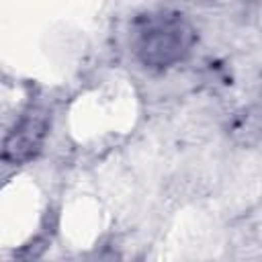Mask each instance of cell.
<instances>
[{"mask_svg":"<svg viewBox=\"0 0 262 262\" xmlns=\"http://www.w3.org/2000/svg\"><path fill=\"white\" fill-rule=\"evenodd\" d=\"M194 27L174 10L145 12L135 20L133 49L149 70H166L180 63L194 47Z\"/></svg>","mask_w":262,"mask_h":262,"instance_id":"cell-1","label":"cell"},{"mask_svg":"<svg viewBox=\"0 0 262 262\" xmlns=\"http://www.w3.org/2000/svg\"><path fill=\"white\" fill-rule=\"evenodd\" d=\"M49 127H51V119L45 108L33 106L25 111L6 133L0 145V158L6 164H14V166L35 160L45 145Z\"/></svg>","mask_w":262,"mask_h":262,"instance_id":"cell-2","label":"cell"},{"mask_svg":"<svg viewBox=\"0 0 262 262\" xmlns=\"http://www.w3.org/2000/svg\"><path fill=\"white\" fill-rule=\"evenodd\" d=\"M231 133L235 135V139H239L244 143H254L258 139V133H260L258 111L256 108H248L239 117H235V121L231 125Z\"/></svg>","mask_w":262,"mask_h":262,"instance_id":"cell-3","label":"cell"}]
</instances>
